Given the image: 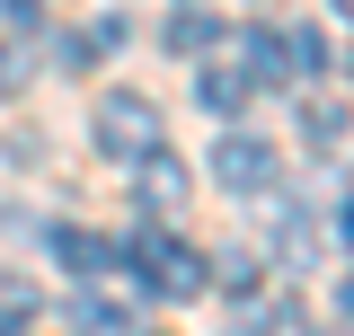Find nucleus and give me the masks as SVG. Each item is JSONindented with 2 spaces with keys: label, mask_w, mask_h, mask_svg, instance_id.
Masks as SVG:
<instances>
[{
  "label": "nucleus",
  "mask_w": 354,
  "mask_h": 336,
  "mask_svg": "<svg viewBox=\"0 0 354 336\" xmlns=\"http://www.w3.org/2000/svg\"><path fill=\"white\" fill-rule=\"evenodd\" d=\"M248 71H204V106H213V115H239V106H248Z\"/></svg>",
  "instance_id": "nucleus-6"
},
{
  "label": "nucleus",
  "mask_w": 354,
  "mask_h": 336,
  "mask_svg": "<svg viewBox=\"0 0 354 336\" xmlns=\"http://www.w3.org/2000/svg\"><path fill=\"white\" fill-rule=\"evenodd\" d=\"M213 177L230 186V195H266V186H274V151H266L257 133H221V151H213Z\"/></svg>",
  "instance_id": "nucleus-3"
},
{
  "label": "nucleus",
  "mask_w": 354,
  "mask_h": 336,
  "mask_svg": "<svg viewBox=\"0 0 354 336\" xmlns=\"http://www.w3.org/2000/svg\"><path fill=\"white\" fill-rule=\"evenodd\" d=\"M44 248L62 256L71 274H106V265H124V248H106V239H88V230H71V221H53V230H44Z\"/></svg>",
  "instance_id": "nucleus-4"
},
{
  "label": "nucleus",
  "mask_w": 354,
  "mask_h": 336,
  "mask_svg": "<svg viewBox=\"0 0 354 336\" xmlns=\"http://www.w3.org/2000/svg\"><path fill=\"white\" fill-rule=\"evenodd\" d=\"M9 80H18V53H9V44H0V88H9Z\"/></svg>",
  "instance_id": "nucleus-9"
},
{
  "label": "nucleus",
  "mask_w": 354,
  "mask_h": 336,
  "mask_svg": "<svg viewBox=\"0 0 354 336\" xmlns=\"http://www.w3.org/2000/svg\"><path fill=\"white\" fill-rule=\"evenodd\" d=\"M204 44H213V18L204 9H177L169 18V53H204Z\"/></svg>",
  "instance_id": "nucleus-7"
},
{
  "label": "nucleus",
  "mask_w": 354,
  "mask_h": 336,
  "mask_svg": "<svg viewBox=\"0 0 354 336\" xmlns=\"http://www.w3.org/2000/svg\"><path fill=\"white\" fill-rule=\"evenodd\" d=\"M301 133L319 142V151H337V142H346V115H337V106H310V115H301Z\"/></svg>",
  "instance_id": "nucleus-8"
},
{
  "label": "nucleus",
  "mask_w": 354,
  "mask_h": 336,
  "mask_svg": "<svg viewBox=\"0 0 354 336\" xmlns=\"http://www.w3.org/2000/svg\"><path fill=\"white\" fill-rule=\"evenodd\" d=\"M124 265H133V283H142L151 301H186V292H204V283H213V274H204V256L186 248L177 230H142V239L124 248Z\"/></svg>",
  "instance_id": "nucleus-1"
},
{
  "label": "nucleus",
  "mask_w": 354,
  "mask_h": 336,
  "mask_svg": "<svg viewBox=\"0 0 354 336\" xmlns=\"http://www.w3.org/2000/svg\"><path fill=\"white\" fill-rule=\"evenodd\" d=\"M97 151L142 168L160 151V106H151V97H106V106H97Z\"/></svg>",
  "instance_id": "nucleus-2"
},
{
  "label": "nucleus",
  "mask_w": 354,
  "mask_h": 336,
  "mask_svg": "<svg viewBox=\"0 0 354 336\" xmlns=\"http://www.w3.org/2000/svg\"><path fill=\"white\" fill-rule=\"evenodd\" d=\"M346 310H354V283H346Z\"/></svg>",
  "instance_id": "nucleus-11"
},
{
  "label": "nucleus",
  "mask_w": 354,
  "mask_h": 336,
  "mask_svg": "<svg viewBox=\"0 0 354 336\" xmlns=\"http://www.w3.org/2000/svg\"><path fill=\"white\" fill-rule=\"evenodd\" d=\"M239 71H248V80H292L283 36H239Z\"/></svg>",
  "instance_id": "nucleus-5"
},
{
  "label": "nucleus",
  "mask_w": 354,
  "mask_h": 336,
  "mask_svg": "<svg viewBox=\"0 0 354 336\" xmlns=\"http://www.w3.org/2000/svg\"><path fill=\"white\" fill-rule=\"evenodd\" d=\"M337 9H346V18H354V0H337Z\"/></svg>",
  "instance_id": "nucleus-10"
}]
</instances>
